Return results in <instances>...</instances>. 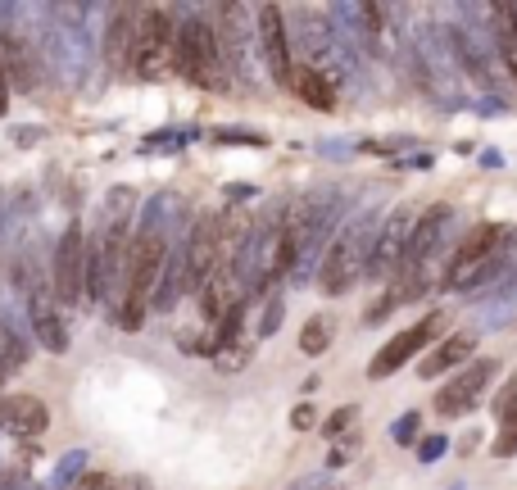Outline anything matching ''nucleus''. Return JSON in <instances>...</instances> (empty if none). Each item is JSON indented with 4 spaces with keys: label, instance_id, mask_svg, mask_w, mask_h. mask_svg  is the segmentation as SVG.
I'll return each instance as SVG.
<instances>
[{
    "label": "nucleus",
    "instance_id": "7",
    "mask_svg": "<svg viewBox=\"0 0 517 490\" xmlns=\"http://www.w3.org/2000/svg\"><path fill=\"white\" fill-rule=\"evenodd\" d=\"M413 227H418V218H413L409 205H400V209H391V214H386V223L377 227L372 259H368V277H372V282H391V277L404 268V255H409V241H413Z\"/></svg>",
    "mask_w": 517,
    "mask_h": 490
},
{
    "label": "nucleus",
    "instance_id": "24",
    "mask_svg": "<svg viewBox=\"0 0 517 490\" xmlns=\"http://www.w3.org/2000/svg\"><path fill=\"white\" fill-rule=\"evenodd\" d=\"M413 141L409 137H386V141H363L359 150H368V155H400V150H409Z\"/></svg>",
    "mask_w": 517,
    "mask_h": 490
},
{
    "label": "nucleus",
    "instance_id": "23",
    "mask_svg": "<svg viewBox=\"0 0 517 490\" xmlns=\"http://www.w3.org/2000/svg\"><path fill=\"white\" fill-rule=\"evenodd\" d=\"M282 314H286L282 295H273V300L264 304V314H259V336H277V327H282Z\"/></svg>",
    "mask_w": 517,
    "mask_h": 490
},
{
    "label": "nucleus",
    "instance_id": "18",
    "mask_svg": "<svg viewBox=\"0 0 517 490\" xmlns=\"http://www.w3.org/2000/svg\"><path fill=\"white\" fill-rule=\"evenodd\" d=\"M23 359H28L23 341L10 332V323L0 318V368H5V373H14V368H23Z\"/></svg>",
    "mask_w": 517,
    "mask_h": 490
},
{
    "label": "nucleus",
    "instance_id": "10",
    "mask_svg": "<svg viewBox=\"0 0 517 490\" xmlns=\"http://www.w3.org/2000/svg\"><path fill=\"white\" fill-rule=\"evenodd\" d=\"M449 223H454V209L449 205H431L427 214H418V227H413V241H409V255H404V268H422L445 250V236H449Z\"/></svg>",
    "mask_w": 517,
    "mask_h": 490
},
{
    "label": "nucleus",
    "instance_id": "19",
    "mask_svg": "<svg viewBox=\"0 0 517 490\" xmlns=\"http://www.w3.org/2000/svg\"><path fill=\"white\" fill-rule=\"evenodd\" d=\"M490 454H495V459H517V413L513 418H504L499 436L490 441Z\"/></svg>",
    "mask_w": 517,
    "mask_h": 490
},
{
    "label": "nucleus",
    "instance_id": "9",
    "mask_svg": "<svg viewBox=\"0 0 517 490\" xmlns=\"http://www.w3.org/2000/svg\"><path fill=\"white\" fill-rule=\"evenodd\" d=\"M259 19V50H264V69L273 82L291 87V32L282 28V10L277 5H264V10L254 14Z\"/></svg>",
    "mask_w": 517,
    "mask_h": 490
},
{
    "label": "nucleus",
    "instance_id": "11",
    "mask_svg": "<svg viewBox=\"0 0 517 490\" xmlns=\"http://www.w3.org/2000/svg\"><path fill=\"white\" fill-rule=\"evenodd\" d=\"M0 64H5V78H10V87L19 91H32L37 87V55H32V41L23 37L19 28H10L5 37H0Z\"/></svg>",
    "mask_w": 517,
    "mask_h": 490
},
{
    "label": "nucleus",
    "instance_id": "6",
    "mask_svg": "<svg viewBox=\"0 0 517 490\" xmlns=\"http://www.w3.org/2000/svg\"><path fill=\"white\" fill-rule=\"evenodd\" d=\"M495 373H499V359H490V354H486V359L463 363L459 373H454L436 391V400H431V404H436V413H440V418H463V413H472L481 400H486Z\"/></svg>",
    "mask_w": 517,
    "mask_h": 490
},
{
    "label": "nucleus",
    "instance_id": "8",
    "mask_svg": "<svg viewBox=\"0 0 517 490\" xmlns=\"http://www.w3.org/2000/svg\"><path fill=\"white\" fill-rule=\"evenodd\" d=\"M82 295H87V236L73 223L69 232L59 236V250H55V300L78 304Z\"/></svg>",
    "mask_w": 517,
    "mask_h": 490
},
{
    "label": "nucleus",
    "instance_id": "16",
    "mask_svg": "<svg viewBox=\"0 0 517 490\" xmlns=\"http://www.w3.org/2000/svg\"><path fill=\"white\" fill-rule=\"evenodd\" d=\"M28 309H32V327H37V336H41V345H46V350H69V332H64V327H59V314L55 309H50V300L46 295H32L28 300Z\"/></svg>",
    "mask_w": 517,
    "mask_h": 490
},
{
    "label": "nucleus",
    "instance_id": "31",
    "mask_svg": "<svg viewBox=\"0 0 517 490\" xmlns=\"http://www.w3.org/2000/svg\"><path fill=\"white\" fill-rule=\"evenodd\" d=\"M449 490H468V486H463V481H454V486H449Z\"/></svg>",
    "mask_w": 517,
    "mask_h": 490
},
{
    "label": "nucleus",
    "instance_id": "21",
    "mask_svg": "<svg viewBox=\"0 0 517 490\" xmlns=\"http://www.w3.org/2000/svg\"><path fill=\"white\" fill-rule=\"evenodd\" d=\"M354 422H359V404H345V409H336L332 418H327V436H332V441H341V436H350Z\"/></svg>",
    "mask_w": 517,
    "mask_h": 490
},
{
    "label": "nucleus",
    "instance_id": "15",
    "mask_svg": "<svg viewBox=\"0 0 517 490\" xmlns=\"http://www.w3.org/2000/svg\"><path fill=\"white\" fill-rule=\"evenodd\" d=\"M291 91L309 109H318V114H332V109H336V78L309 69V64H295V69H291Z\"/></svg>",
    "mask_w": 517,
    "mask_h": 490
},
{
    "label": "nucleus",
    "instance_id": "26",
    "mask_svg": "<svg viewBox=\"0 0 517 490\" xmlns=\"http://www.w3.org/2000/svg\"><path fill=\"white\" fill-rule=\"evenodd\" d=\"M391 309H395V300H391V291H386V295H381V300H372V304H368V314H363V323H368V327H377L381 318L391 314Z\"/></svg>",
    "mask_w": 517,
    "mask_h": 490
},
{
    "label": "nucleus",
    "instance_id": "5",
    "mask_svg": "<svg viewBox=\"0 0 517 490\" xmlns=\"http://www.w3.org/2000/svg\"><path fill=\"white\" fill-rule=\"evenodd\" d=\"M445 327H449V318L436 309V314H427L422 323H413V327H404V332H395L391 341H386L377 354H372L368 377H372V382H381V377H395L404 363L418 359V354L427 350L431 341H440V336H445Z\"/></svg>",
    "mask_w": 517,
    "mask_h": 490
},
{
    "label": "nucleus",
    "instance_id": "22",
    "mask_svg": "<svg viewBox=\"0 0 517 490\" xmlns=\"http://www.w3.org/2000/svg\"><path fill=\"white\" fill-rule=\"evenodd\" d=\"M490 409H495L499 418H513V413H517V373L508 377L504 386H499V395H495V400H490Z\"/></svg>",
    "mask_w": 517,
    "mask_h": 490
},
{
    "label": "nucleus",
    "instance_id": "25",
    "mask_svg": "<svg viewBox=\"0 0 517 490\" xmlns=\"http://www.w3.org/2000/svg\"><path fill=\"white\" fill-rule=\"evenodd\" d=\"M445 450H449V436H427V441H418V459L422 463H436Z\"/></svg>",
    "mask_w": 517,
    "mask_h": 490
},
{
    "label": "nucleus",
    "instance_id": "20",
    "mask_svg": "<svg viewBox=\"0 0 517 490\" xmlns=\"http://www.w3.org/2000/svg\"><path fill=\"white\" fill-rule=\"evenodd\" d=\"M418 432H422V413L409 409V413H400V418H395L391 441H395V445H413V441H418Z\"/></svg>",
    "mask_w": 517,
    "mask_h": 490
},
{
    "label": "nucleus",
    "instance_id": "17",
    "mask_svg": "<svg viewBox=\"0 0 517 490\" xmlns=\"http://www.w3.org/2000/svg\"><path fill=\"white\" fill-rule=\"evenodd\" d=\"M332 336H336L332 318H327V314H313V318H304V327H300V350L309 354V359H318V354H327Z\"/></svg>",
    "mask_w": 517,
    "mask_h": 490
},
{
    "label": "nucleus",
    "instance_id": "4",
    "mask_svg": "<svg viewBox=\"0 0 517 490\" xmlns=\"http://www.w3.org/2000/svg\"><path fill=\"white\" fill-rule=\"evenodd\" d=\"M177 69H182L186 82L196 87H223V55H218L214 28H209L200 14L177 28Z\"/></svg>",
    "mask_w": 517,
    "mask_h": 490
},
{
    "label": "nucleus",
    "instance_id": "12",
    "mask_svg": "<svg viewBox=\"0 0 517 490\" xmlns=\"http://www.w3.org/2000/svg\"><path fill=\"white\" fill-rule=\"evenodd\" d=\"M468 359H477V332H449L431 345V354L418 363V373L431 382V377L449 373V368H463Z\"/></svg>",
    "mask_w": 517,
    "mask_h": 490
},
{
    "label": "nucleus",
    "instance_id": "28",
    "mask_svg": "<svg viewBox=\"0 0 517 490\" xmlns=\"http://www.w3.org/2000/svg\"><path fill=\"white\" fill-rule=\"evenodd\" d=\"M78 490H118V481L105 477V472H87V477L78 481Z\"/></svg>",
    "mask_w": 517,
    "mask_h": 490
},
{
    "label": "nucleus",
    "instance_id": "30",
    "mask_svg": "<svg viewBox=\"0 0 517 490\" xmlns=\"http://www.w3.org/2000/svg\"><path fill=\"white\" fill-rule=\"evenodd\" d=\"M5 100H10V82H5V64H0V114H5Z\"/></svg>",
    "mask_w": 517,
    "mask_h": 490
},
{
    "label": "nucleus",
    "instance_id": "29",
    "mask_svg": "<svg viewBox=\"0 0 517 490\" xmlns=\"http://www.w3.org/2000/svg\"><path fill=\"white\" fill-rule=\"evenodd\" d=\"M499 50V59H504V69H508V78H513L517 82V41H513V46H495Z\"/></svg>",
    "mask_w": 517,
    "mask_h": 490
},
{
    "label": "nucleus",
    "instance_id": "1",
    "mask_svg": "<svg viewBox=\"0 0 517 490\" xmlns=\"http://www.w3.org/2000/svg\"><path fill=\"white\" fill-rule=\"evenodd\" d=\"M164 264H168V241L159 227H141L127 245V273H123V291H118V327L137 332L146 323L150 304L159 295L164 282Z\"/></svg>",
    "mask_w": 517,
    "mask_h": 490
},
{
    "label": "nucleus",
    "instance_id": "13",
    "mask_svg": "<svg viewBox=\"0 0 517 490\" xmlns=\"http://www.w3.org/2000/svg\"><path fill=\"white\" fill-rule=\"evenodd\" d=\"M46 422L50 413L37 395H0V427H10L14 436H41Z\"/></svg>",
    "mask_w": 517,
    "mask_h": 490
},
{
    "label": "nucleus",
    "instance_id": "14",
    "mask_svg": "<svg viewBox=\"0 0 517 490\" xmlns=\"http://www.w3.org/2000/svg\"><path fill=\"white\" fill-rule=\"evenodd\" d=\"M137 14L141 5H118L114 23L105 32V55L114 69H132V50H137Z\"/></svg>",
    "mask_w": 517,
    "mask_h": 490
},
{
    "label": "nucleus",
    "instance_id": "27",
    "mask_svg": "<svg viewBox=\"0 0 517 490\" xmlns=\"http://www.w3.org/2000/svg\"><path fill=\"white\" fill-rule=\"evenodd\" d=\"M313 422H318V413H313V404H295V409H291V427H295V432H309Z\"/></svg>",
    "mask_w": 517,
    "mask_h": 490
},
{
    "label": "nucleus",
    "instance_id": "32",
    "mask_svg": "<svg viewBox=\"0 0 517 490\" xmlns=\"http://www.w3.org/2000/svg\"><path fill=\"white\" fill-rule=\"evenodd\" d=\"M0 382H5V368H0Z\"/></svg>",
    "mask_w": 517,
    "mask_h": 490
},
{
    "label": "nucleus",
    "instance_id": "2",
    "mask_svg": "<svg viewBox=\"0 0 517 490\" xmlns=\"http://www.w3.org/2000/svg\"><path fill=\"white\" fill-rule=\"evenodd\" d=\"M377 227H381L377 214H359L327 250H322V264H318V291L322 295H345L363 273H368L372 245H377Z\"/></svg>",
    "mask_w": 517,
    "mask_h": 490
},
{
    "label": "nucleus",
    "instance_id": "3",
    "mask_svg": "<svg viewBox=\"0 0 517 490\" xmlns=\"http://www.w3.org/2000/svg\"><path fill=\"white\" fill-rule=\"evenodd\" d=\"M132 69L141 78H164L168 69H177V28H173V10L146 5L137 14V50H132Z\"/></svg>",
    "mask_w": 517,
    "mask_h": 490
},
{
    "label": "nucleus",
    "instance_id": "33",
    "mask_svg": "<svg viewBox=\"0 0 517 490\" xmlns=\"http://www.w3.org/2000/svg\"><path fill=\"white\" fill-rule=\"evenodd\" d=\"M513 14H517V5H513Z\"/></svg>",
    "mask_w": 517,
    "mask_h": 490
}]
</instances>
